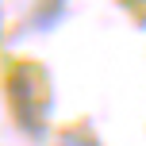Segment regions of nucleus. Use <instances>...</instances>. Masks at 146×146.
<instances>
[{
  "instance_id": "nucleus-1",
  "label": "nucleus",
  "mask_w": 146,
  "mask_h": 146,
  "mask_svg": "<svg viewBox=\"0 0 146 146\" xmlns=\"http://www.w3.org/2000/svg\"><path fill=\"white\" fill-rule=\"evenodd\" d=\"M4 96H8V108H12L19 131L27 139H46L50 111H54V92H50L46 69L35 62H15L4 73Z\"/></svg>"
},
{
  "instance_id": "nucleus-2",
  "label": "nucleus",
  "mask_w": 146,
  "mask_h": 146,
  "mask_svg": "<svg viewBox=\"0 0 146 146\" xmlns=\"http://www.w3.org/2000/svg\"><path fill=\"white\" fill-rule=\"evenodd\" d=\"M66 4H69V0H38L35 12H31V19H27V27H31V31H50V27H58L62 15H66Z\"/></svg>"
},
{
  "instance_id": "nucleus-3",
  "label": "nucleus",
  "mask_w": 146,
  "mask_h": 146,
  "mask_svg": "<svg viewBox=\"0 0 146 146\" xmlns=\"http://www.w3.org/2000/svg\"><path fill=\"white\" fill-rule=\"evenodd\" d=\"M54 146H104V142L96 139L88 127H69V131L58 135V142H54Z\"/></svg>"
},
{
  "instance_id": "nucleus-4",
  "label": "nucleus",
  "mask_w": 146,
  "mask_h": 146,
  "mask_svg": "<svg viewBox=\"0 0 146 146\" xmlns=\"http://www.w3.org/2000/svg\"><path fill=\"white\" fill-rule=\"evenodd\" d=\"M123 4H131V8H142V4H146V0H123Z\"/></svg>"
}]
</instances>
